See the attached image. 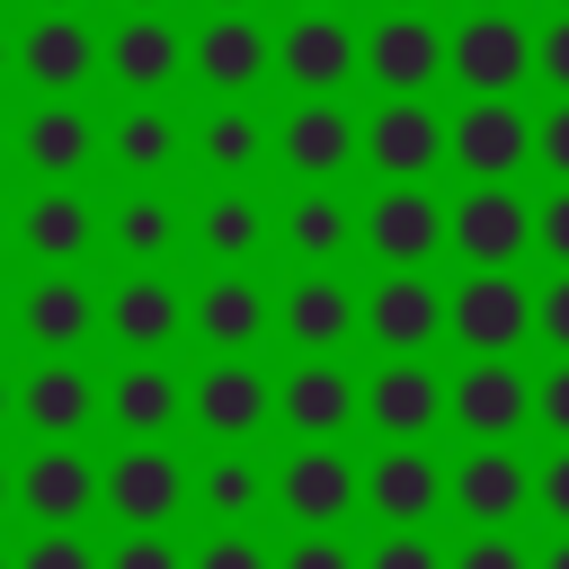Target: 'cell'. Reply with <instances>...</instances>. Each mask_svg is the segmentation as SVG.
Here are the masks:
<instances>
[{
  "mask_svg": "<svg viewBox=\"0 0 569 569\" xmlns=\"http://www.w3.org/2000/svg\"><path fill=\"white\" fill-rule=\"evenodd\" d=\"M445 507H462L471 525H516L533 507V471L507 453V445H471L453 471H445Z\"/></svg>",
  "mask_w": 569,
  "mask_h": 569,
  "instance_id": "29",
  "label": "cell"
},
{
  "mask_svg": "<svg viewBox=\"0 0 569 569\" xmlns=\"http://www.w3.org/2000/svg\"><path fill=\"white\" fill-rule=\"evenodd\" d=\"M276 329H284L302 356H338V347L356 338V293H347L338 276H302V284H284Z\"/></svg>",
  "mask_w": 569,
  "mask_h": 569,
  "instance_id": "32",
  "label": "cell"
},
{
  "mask_svg": "<svg viewBox=\"0 0 569 569\" xmlns=\"http://www.w3.org/2000/svg\"><path fill=\"white\" fill-rule=\"evenodd\" d=\"M187 142H196V160H204L213 178H249V169L267 160V124H258V107H240V98L204 107V124H196Z\"/></svg>",
  "mask_w": 569,
  "mask_h": 569,
  "instance_id": "36",
  "label": "cell"
},
{
  "mask_svg": "<svg viewBox=\"0 0 569 569\" xmlns=\"http://www.w3.org/2000/svg\"><path fill=\"white\" fill-rule=\"evenodd\" d=\"M9 338H18V293L0 284V347H9Z\"/></svg>",
  "mask_w": 569,
  "mask_h": 569,
  "instance_id": "49",
  "label": "cell"
},
{
  "mask_svg": "<svg viewBox=\"0 0 569 569\" xmlns=\"http://www.w3.org/2000/svg\"><path fill=\"white\" fill-rule=\"evenodd\" d=\"M0 436H9V373H0Z\"/></svg>",
  "mask_w": 569,
  "mask_h": 569,
  "instance_id": "51",
  "label": "cell"
},
{
  "mask_svg": "<svg viewBox=\"0 0 569 569\" xmlns=\"http://www.w3.org/2000/svg\"><path fill=\"white\" fill-rule=\"evenodd\" d=\"M533 569H569V525H560V542H551V551H542Z\"/></svg>",
  "mask_w": 569,
  "mask_h": 569,
  "instance_id": "50",
  "label": "cell"
},
{
  "mask_svg": "<svg viewBox=\"0 0 569 569\" xmlns=\"http://www.w3.org/2000/svg\"><path fill=\"white\" fill-rule=\"evenodd\" d=\"M533 80H551V89L569 98V9H560V18L533 36Z\"/></svg>",
  "mask_w": 569,
  "mask_h": 569,
  "instance_id": "43",
  "label": "cell"
},
{
  "mask_svg": "<svg viewBox=\"0 0 569 569\" xmlns=\"http://www.w3.org/2000/svg\"><path fill=\"white\" fill-rule=\"evenodd\" d=\"M178 409H187V382H178L160 356H124V365L98 382V418H107L116 436H169Z\"/></svg>",
  "mask_w": 569,
  "mask_h": 569,
  "instance_id": "27",
  "label": "cell"
},
{
  "mask_svg": "<svg viewBox=\"0 0 569 569\" xmlns=\"http://www.w3.org/2000/svg\"><path fill=\"white\" fill-rule=\"evenodd\" d=\"M0 516H9V453H0Z\"/></svg>",
  "mask_w": 569,
  "mask_h": 569,
  "instance_id": "53",
  "label": "cell"
},
{
  "mask_svg": "<svg viewBox=\"0 0 569 569\" xmlns=\"http://www.w3.org/2000/svg\"><path fill=\"white\" fill-rule=\"evenodd\" d=\"M533 240L569 267V178H560V196H551V204H533Z\"/></svg>",
  "mask_w": 569,
  "mask_h": 569,
  "instance_id": "48",
  "label": "cell"
},
{
  "mask_svg": "<svg viewBox=\"0 0 569 569\" xmlns=\"http://www.w3.org/2000/svg\"><path fill=\"white\" fill-rule=\"evenodd\" d=\"M267 151H276L302 187H329V178L356 169V116L338 107V89H329V98H302V107L267 133Z\"/></svg>",
  "mask_w": 569,
  "mask_h": 569,
  "instance_id": "21",
  "label": "cell"
},
{
  "mask_svg": "<svg viewBox=\"0 0 569 569\" xmlns=\"http://www.w3.org/2000/svg\"><path fill=\"white\" fill-rule=\"evenodd\" d=\"M9 507L27 525H89L98 516V462L80 436H27V462H9Z\"/></svg>",
  "mask_w": 569,
  "mask_h": 569,
  "instance_id": "1",
  "label": "cell"
},
{
  "mask_svg": "<svg viewBox=\"0 0 569 569\" xmlns=\"http://www.w3.org/2000/svg\"><path fill=\"white\" fill-rule=\"evenodd\" d=\"M98 71H107L116 89H133V98H169L178 71H187L178 18H169V9H124V18L98 36Z\"/></svg>",
  "mask_w": 569,
  "mask_h": 569,
  "instance_id": "5",
  "label": "cell"
},
{
  "mask_svg": "<svg viewBox=\"0 0 569 569\" xmlns=\"http://www.w3.org/2000/svg\"><path fill=\"white\" fill-rule=\"evenodd\" d=\"M356 409L382 427V436H427L445 418V382L418 365V356H382V373L356 391Z\"/></svg>",
  "mask_w": 569,
  "mask_h": 569,
  "instance_id": "31",
  "label": "cell"
},
{
  "mask_svg": "<svg viewBox=\"0 0 569 569\" xmlns=\"http://www.w3.org/2000/svg\"><path fill=\"white\" fill-rule=\"evenodd\" d=\"M445 418H453L471 445H507L516 427H533V382H525L507 356H471V365L445 382Z\"/></svg>",
  "mask_w": 569,
  "mask_h": 569,
  "instance_id": "12",
  "label": "cell"
},
{
  "mask_svg": "<svg viewBox=\"0 0 569 569\" xmlns=\"http://www.w3.org/2000/svg\"><path fill=\"white\" fill-rule=\"evenodd\" d=\"M98 329H107L124 356H169L178 329H187V302H178V284H169L160 267H133L124 284L98 293Z\"/></svg>",
  "mask_w": 569,
  "mask_h": 569,
  "instance_id": "17",
  "label": "cell"
},
{
  "mask_svg": "<svg viewBox=\"0 0 569 569\" xmlns=\"http://www.w3.org/2000/svg\"><path fill=\"white\" fill-rule=\"evenodd\" d=\"M356 507H373L382 525H427L445 507V471L427 462L418 436H382V453L356 471Z\"/></svg>",
  "mask_w": 569,
  "mask_h": 569,
  "instance_id": "18",
  "label": "cell"
},
{
  "mask_svg": "<svg viewBox=\"0 0 569 569\" xmlns=\"http://www.w3.org/2000/svg\"><path fill=\"white\" fill-rule=\"evenodd\" d=\"M356 160H373L382 178H427V169L445 160V116H436L418 89H400V98H382V107L356 124Z\"/></svg>",
  "mask_w": 569,
  "mask_h": 569,
  "instance_id": "15",
  "label": "cell"
},
{
  "mask_svg": "<svg viewBox=\"0 0 569 569\" xmlns=\"http://www.w3.org/2000/svg\"><path fill=\"white\" fill-rule=\"evenodd\" d=\"M267 498H276L293 525H347V516H356V462L338 453V436H302V445L267 471Z\"/></svg>",
  "mask_w": 569,
  "mask_h": 569,
  "instance_id": "9",
  "label": "cell"
},
{
  "mask_svg": "<svg viewBox=\"0 0 569 569\" xmlns=\"http://www.w3.org/2000/svg\"><path fill=\"white\" fill-rule=\"evenodd\" d=\"M187 418H196L213 445H249V436L276 418V382H267L249 356H213V365L187 382Z\"/></svg>",
  "mask_w": 569,
  "mask_h": 569,
  "instance_id": "14",
  "label": "cell"
},
{
  "mask_svg": "<svg viewBox=\"0 0 569 569\" xmlns=\"http://www.w3.org/2000/svg\"><path fill=\"white\" fill-rule=\"evenodd\" d=\"M356 231H365V249H373L382 267H427V258L445 249V204H436L418 178H391V187L356 213Z\"/></svg>",
  "mask_w": 569,
  "mask_h": 569,
  "instance_id": "22",
  "label": "cell"
},
{
  "mask_svg": "<svg viewBox=\"0 0 569 569\" xmlns=\"http://www.w3.org/2000/svg\"><path fill=\"white\" fill-rule=\"evenodd\" d=\"M213 9H258V0H213Z\"/></svg>",
  "mask_w": 569,
  "mask_h": 569,
  "instance_id": "58",
  "label": "cell"
},
{
  "mask_svg": "<svg viewBox=\"0 0 569 569\" xmlns=\"http://www.w3.org/2000/svg\"><path fill=\"white\" fill-rule=\"evenodd\" d=\"M9 231H18V222H9V204H0V258H9Z\"/></svg>",
  "mask_w": 569,
  "mask_h": 569,
  "instance_id": "52",
  "label": "cell"
},
{
  "mask_svg": "<svg viewBox=\"0 0 569 569\" xmlns=\"http://www.w3.org/2000/svg\"><path fill=\"white\" fill-rule=\"evenodd\" d=\"M0 80H9V27H0Z\"/></svg>",
  "mask_w": 569,
  "mask_h": 569,
  "instance_id": "55",
  "label": "cell"
},
{
  "mask_svg": "<svg viewBox=\"0 0 569 569\" xmlns=\"http://www.w3.org/2000/svg\"><path fill=\"white\" fill-rule=\"evenodd\" d=\"M9 71L36 98H80L98 80V27L80 9H27V27L9 36Z\"/></svg>",
  "mask_w": 569,
  "mask_h": 569,
  "instance_id": "2",
  "label": "cell"
},
{
  "mask_svg": "<svg viewBox=\"0 0 569 569\" xmlns=\"http://www.w3.org/2000/svg\"><path fill=\"white\" fill-rule=\"evenodd\" d=\"M471 9H507V0H471Z\"/></svg>",
  "mask_w": 569,
  "mask_h": 569,
  "instance_id": "61",
  "label": "cell"
},
{
  "mask_svg": "<svg viewBox=\"0 0 569 569\" xmlns=\"http://www.w3.org/2000/svg\"><path fill=\"white\" fill-rule=\"evenodd\" d=\"M187 231H196V249H204L213 267H249V258L267 249V204H258L240 178H222V187L196 204V222H187Z\"/></svg>",
  "mask_w": 569,
  "mask_h": 569,
  "instance_id": "33",
  "label": "cell"
},
{
  "mask_svg": "<svg viewBox=\"0 0 569 569\" xmlns=\"http://www.w3.org/2000/svg\"><path fill=\"white\" fill-rule=\"evenodd\" d=\"M445 569H533V551H525L507 525H480V533H471V542H462Z\"/></svg>",
  "mask_w": 569,
  "mask_h": 569,
  "instance_id": "40",
  "label": "cell"
},
{
  "mask_svg": "<svg viewBox=\"0 0 569 569\" xmlns=\"http://www.w3.org/2000/svg\"><path fill=\"white\" fill-rule=\"evenodd\" d=\"M187 498H196L213 525H249V516L267 507V471L249 462V445H222L204 471H187Z\"/></svg>",
  "mask_w": 569,
  "mask_h": 569,
  "instance_id": "35",
  "label": "cell"
},
{
  "mask_svg": "<svg viewBox=\"0 0 569 569\" xmlns=\"http://www.w3.org/2000/svg\"><path fill=\"white\" fill-rule=\"evenodd\" d=\"M124 9H169V0H124Z\"/></svg>",
  "mask_w": 569,
  "mask_h": 569,
  "instance_id": "57",
  "label": "cell"
},
{
  "mask_svg": "<svg viewBox=\"0 0 569 569\" xmlns=\"http://www.w3.org/2000/svg\"><path fill=\"white\" fill-rule=\"evenodd\" d=\"M356 71L382 80V98H400V89L427 98V80H445V36H436V18H427V9H382V18L356 36Z\"/></svg>",
  "mask_w": 569,
  "mask_h": 569,
  "instance_id": "10",
  "label": "cell"
},
{
  "mask_svg": "<svg viewBox=\"0 0 569 569\" xmlns=\"http://www.w3.org/2000/svg\"><path fill=\"white\" fill-rule=\"evenodd\" d=\"M9 160H27V178H80L98 160V116L80 98H36L9 124Z\"/></svg>",
  "mask_w": 569,
  "mask_h": 569,
  "instance_id": "20",
  "label": "cell"
},
{
  "mask_svg": "<svg viewBox=\"0 0 569 569\" xmlns=\"http://www.w3.org/2000/svg\"><path fill=\"white\" fill-rule=\"evenodd\" d=\"M560 9H569V0H560Z\"/></svg>",
  "mask_w": 569,
  "mask_h": 569,
  "instance_id": "63",
  "label": "cell"
},
{
  "mask_svg": "<svg viewBox=\"0 0 569 569\" xmlns=\"http://www.w3.org/2000/svg\"><path fill=\"white\" fill-rule=\"evenodd\" d=\"M0 569H9V551H0Z\"/></svg>",
  "mask_w": 569,
  "mask_h": 569,
  "instance_id": "62",
  "label": "cell"
},
{
  "mask_svg": "<svg viewBox=\"0 0 569 569\" xmlns=\"http://www.w3.org/2000/svg\"><path fill=\"white\" fill-rule=\"evenodd\" d=\"M276 418L293 436H347L356 427V373L338 356H302L284 382H276Z\"/></svg>",
  "mask_w": 569,
  "mask_h": 569,
  "instance_id": "30",
  "label": "cell"
},
{
  "mask_svg": "<svg viewBox=\"0 0 569 569\" xmlns=\"http://www.w3.org/2000/svg\"><path fill=\"white\" fill-rule=\"evenodd\" d=\"M267 71H284L302 98H329V89L356 80V27H347L338 9H302V18L267 44Z\"/></svg>",
  "mask_w": 569,
  "mask_h": 569,
  "instance_id": "19",
  "label": "cell"
},
{
  "mask_svg": "<svg viewBox=\"0 0 569 569\" xmlns=\"http://www.w3.org/2000/svg\"><path fill=\"white\" fill-rule=\"evenodd\" d=\"M533 329H542V338H551V347L569 356V267H560V276H551V284L533 293Z\"/></svg>",
  "mask_w": 569,
  "mask_h": 569,
  "instance_id": "46",
  "label": "cell"
},
{
  "mask_svg": "<svg viewBox=\"0 0 569 569\" xmlns=\"http://www.w3.org/2000/svg\"><path fill=\"white\" fill-rule=\"evenodd\" d=\"M356 329H373L382 356H427V347L445 338V293H436L418 267H382V284L365 293Z\"/></svg>",
  "mask_w": 569,
  "mask_h": 569,
  "instance_id": "23",
  "label": "cell"
},
{
  "mask_svg": "<svg viewBox=\"0 0 569 569\" xmlns=\"http://www.w3.org/2000/svg\"><path fill=\"white\" fill-rule=\"evenodd\" d=\"M27 9H80V0H27Z\"/></svg>",
  "mask_w": 569,
  "mask_h": 569,
  "instance_id": "56",
  "label": "cell"
},
{
  "mask_svg": "<svg viewBox=\"0 0 569 569\" xmlns=\"http://www.w3.org/2000/svg\"><path fill=\"white\" fill-rule=\"evenodd\" d=\"M445 80H462L471 98H507L516 80H533V27L516 9H471L445 36Z\"/></svg>",
  "mask_w": 569,
  "mask_h": 569,
  "instance_id": "3",
  "label": "cell"
},
{
  "mask_svg": "<svg viewBox=\"0 0 569 569\" xmlns=\"http://www.w3.org/2000/svg\"><path fill=\"white\" fill-rule=\"evenodd\" d=\"M18 338L27 356H80L98 338V293L80 284V267H36L18 293Z\"/></svg>",
  "mask_w": 569,
  "mask_h": 569,
  "instance_id": "13",
  "label": "cell"
},
{
  "mask_svg": "<svg viewBox=\"0 0 569 569\" xmlns=\"http://www.w3.org/2000/svg\"><path fill=\"white\" fill-rule=\"evenodd\" d=\"M533 160H542L551 178H569V98H560V107L533 124Z\"/></svg>",
  "mask_w": 569,
  "mask_h": 569,
  "instance_id": "47",
  "label": "cell"
},
{
  "mask_svg": "<svg viewBox=\"0 0 569 569\" xmlns=\"http://www.w3.org/2000/svg\"><path fill=\"white\" fill-rule=\"evenodd\" d=\"M0 169H9V116H0Z\"/></svg>",
  "mask_w": 569,
  "mask_h": 569,
  "instance_id": "54",
  "label": "cell"
},
{
  "mask_svg": "<svg viewBox=\"0 0 569 569\" xmlns=\"http://www.w3.org/2000/svg\"><path fill=\"white\" fill-rule=\"evenodd\" d=\"M98 507L116 525H178L187 507V462L160 445V436H124L116 462H98Z\"/></svg>",
  "mask_w": 569,
  "mask_h": 569,
  "instance_id": "4",
  "label": "cell"
},
{
  "mask_svg": "<svg viewBox=\"0 0 569 569\" xmlns=\"http://www.w3.org/2000/svg\"><path fill=\"white\" fill-rule=\"evenodd\" d=\"M178 151H187V116H178L169 98H133L124 116L98 124V160L124 169V178H169Z\"/></svg>",
  "mask_w": 569,
  "mask_h": 569,
  "instance_id": "25",
  "label": "cell"
},
{
  "mask_svg": "<svg viewBox=\"0 0 569 569\" xmlns=\"http://www.w3.org/2000/svg\"><path fill=\"white\" fill-rule=\"evenodd\" d=\"M187 569H276V551H267L249 525H222V533H204V542L187 551Z\"/></svg>",
  "mask_w": 569,
  "mask_h": 569,
  "instance_id": "39",
  "label": "cell"
},
{
  "mask_svg": "<svg viewBox=\"0 0 569 569\" xmlns=\"http://www.w3.org/2000/svg\"><path fill=\"white\" fill-rule=\"evenodd\" d=\"M533 507H542L551 525H569V436H560V453L533 471Z\"/></svg>",
  "mask_w": 569,
  "mask_h": 569,
  "instance_id": "45",
  "label": "cell"
},
{
  "mask_svg": "<svg viewBox=\"0 0 569 569\" xmlns=\"http://www.w3.org/2000/svg\"><path fill=\"white\" fill-rule=\"evenodd\" d=\"M533 427H551V436H569V356L533 382Z\"/></svg>",
  "mask_w": 569,
  "mask_h": 569,
  "instance_id": "44",
  "label": "cell"
},
{
  "mask_svg": "<svg viewBox=\"0 0 569 569\" xmlns=\"http://www.w3.org/2000/svg\"><path fill=\"white\" fill-rule=\"evenodd\" d=\"M356 569H445V551H436L418 525H391V533H382V542H373Z\"/></svg>",
  "mask_w": 569,
  "mask_h": 569,
  "instance_id": "41",
  "label": "cell"
},
{
  "mask_svg": "<svg viewBox=\"0 0 569 569\" xmlns=\"http://www.w3.org/2000/svg\"><path fill=\"white\" fill-rule=\"evenodd\" d=\"M98 569H187V551L169 525H124V542H107Z\"/></svg>",
  "mask_w": 569,
  "mask_h": 569,
  "instance_id": "38",
  "label": "cell"
},
{
  "mask_svg": "<svg viewBox=\"0 0 569 569\" xmlns=\"http://www.w3.org/2000/svg\"><path fill=\"white\" fill-rule=\"evenodd\" d=\"M445 160L462 178H516L533 160V116L516 98H471L453 124H445Z\"/></svg>",
  "mask_w": 569,
  "mask_h": 569,
  "instance_id": "16",
  "label": "cell"
},
{
  "mask_svg": "<svg viewBox=\"0 0 569 569\" xmlns=\"http://www.w3.org/2000/svg\"><path fill=\"white\" fill-rule=\"evenodd\" d=\"M98 240H107L124 267H160V258H178L187 213H178V196H160V178H133V196H116V204L98 213Z\"/></svg>",
  "mask_w": 569,
  "mask_h": 569,
  "instance_id": "28",
  "label": "cell"
},
{
  "mask_svg": "<svg viewBox=\"0 0 569 569\" xmlns=\"http://www.w3.org/2000/svg\"><path fill=\"white\" fill-rule=\"evenodd\" d=\"M276 569H356V551L338 542V525H302L293 542H284V560Z\"/></svg>",
  "mask_w": 569,
  "mask_h": 569,
  "instance_id": "42",
  "label": "cell"
},
{
  "mask_svg": "<svg viewBox=\"0 0 569 569\" xmlns=\"http://www.w3.org/2000/svg\"><path fill=\"white\" fill-rule=\"evenodd\" d=\"M284 249L302 258V267H329V258H347L356 249V204H338L329 187H302L293 204H284Z\"/></svg>",
  "mask_w": 569,
  "mask_h": 569,
  "instance_id": "34",
  "label": "cell"
},
{
  "mask_svg": "<svg viewBox=\"0 0 569 569\" xmlns=\"http://www.w3.org/2000/svg\"><path fill=\"white\" fill-rule=\"evenodd\" d=\"M267 27L249 18V9H213L196 36H187V62H196V80L213 89V98H249L258 80H267Z\"/></svg>",
  "mask_w": 569,
  "mask_h": 569,
  "instance_id": "24",
  "label": "cell"
},
{
  "mask_svg": "<svg viewBox=\"0 0 569 569\" xmlns=\"http://www.w3.org/2000/svg\"><path fill=\"white\" fill-rule=\"evenodd\" d=\"M9 427H27V436H89L98 427V373L80 356H36L27 373H9Z\"/></svg>",
  "mask_w": 569,
  "mask_h": 569,
  "instance_id": "6",
  "label": "cell"
},
{
  "mask_svg": "<svg viewBox=\"0 0 569 569\" xmlns=\"http://www.w3.org/2000/svg\"><path fill=\"white\" fill-rule=\"evenodd\" d=\"M187 329H196L213 356H249V347L276 329V302H267V284H249L240 267H213L204 293L187 302Z\"/></svg>",
  "mask_w": 569,
  "mask_h": 569,
  "instance_id": "26",
  "label": "cell"
},
{
  "mask_svg": "<svg viewBox=\"0 0 569 569\" xmlns=\"http://www.w3.org/2000/svg\"><path fill=\"white\" fill-rule=\"evenodd\" d=\"M302 9H338V0H302Z\"/></svg>",
  "mask_w": 569,
  "mask_h": 569,
  "instance_id": "59",
  "label": "cell"
},
{
  "mask_svg": "<svg viewBox=\"0 0 569 569\" xmlns=\"http://www.w3.org/2000/svg\"><path fill=\"white\" fill-rule=\"evenodd\" d=\"M445 240L471 258V267H516L533 249V204L507 187V178H471L462 204H445Z\"/></svg>",
  "mask_w": 569,
  "mask_h": 569,
  "instance_id": "11",
  "label": "cell"
},
{
  "mask_svg": "<svg viewBox=\"0 0 569 569\" xmlns=\"http://www.w3.org/2000/svg\"><path fill=\"white\" fill-rule=\"evenodd\" d=\"M9 249H27V267H80L98 249V204L71 178H36L27 204H9Z\"/></svg>",
  "mask_w": 569,
  "mask_h": 569,
  "instance_id": "7",
  "label": "cell"
},
{
  "mask_svg": "<svg viewBox=\"0 0 569 569\" xmlns=\"http://www.w3.org/2000/svg\"><path fill=\"white\" fill-rule=\"evenodd\" d=\"M445 329L471 347V356H516L533 338V293L507 276V267H471V284L445 293Z\"/></svg>",
  "mask_w": 569,
  "mask_h": 569,
  "instance_id": "8",
  "label": "cell"
},
{
  "mask_svg": "<svg viewBox=\"0 0 569 569\" xmlns=\"http://www.w3.org/2000/svg\"><path fill=\"white\" fill-rule=\"evenodd\" d=\"M382 9H418V0H382Z\"/></svg>",
  "mask_w": 569,
  "mask_h": 569,
  "instance_id": "60",
  "label": "cell"
},
{
  "mask_svg": "<svg viewBox=\"0 0 569 569\" xmlns=\"http://www.w3.org/2000/svg\"><path fill=\"white\" fill-rule=\"evenodd\" d=\"M9 569H98V542L80 525H36L27 551H9Z\"/></svg>",
  "mask_w": 569,
  "mask_h": 569,
  "instance_id": "37",
  "label": "cell"
}]
</instances>
